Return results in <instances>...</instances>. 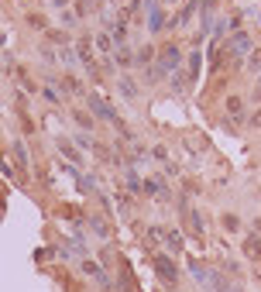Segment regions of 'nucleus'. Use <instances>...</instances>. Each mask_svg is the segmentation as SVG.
<instances>
[{
    "mask_svg": "<svg viewBox=\"0 0 261 292\" xmlns=\"http://www.w3.org/2000/svg\"><path fill=\"white\" fill-rule=\"evenodd\" d=\"M165 244H169L172 251H179V247H182V234H179V230H169V234H165Z\"/></svg>",
    "mask_w": 261,
    "mask_h": 292,
    "instance_id": "8",
    "label": "nucleus"
},
{
    "mask_svg": "<svg viewBox=\"0 0 261 292\" xmlns=\"http://www.w3.org/2000/svg\"><path fill=\"white\" fill-rule=\"evenodd\" d=\"M162 11H158V4H148V28H151V31H158L162 28Z\"/></svg>",
    "mask_w": 261,
    "mask_h": 292,
    "instance_id": "3",
    "label": "nucleus"
},
{
    "mask_svg": "<svg viewBox=\"0 0 261 292\" xmlns=\"http://www.w3.org/2000/svg\"><path fill=\"white\" fill-rule=\"evenodd\" d=\"M145 192H151V196H158V192H162V179H158V176L145 179Z\"/></svg>",
    "mask_w": 261,
    "mask_h": 292,
    "instance_id": "7",
    "label": "nucleus"
},
{
    "mask_svg": "<svg viewBox=\"0 0 261 292\" xmlns=\"http://www.w3.org/2000/svg\"><path fill=\"white\" fill-rule=\"evenodd\" d=\"M155 271H158V279L169 282V285H175V282H179V271H175V265H172L169 255H158V258H155Z\"/></svg>",
    "mask_w": 261,
    "mask_h": 292,
    "instance_id": "2",
    "label": "nucleus"
},
{
    "mask_svg": "<svg viewBox=\"0 0 261 292\" xmlns=\"http://www.w3.org/2000/svg\"><path fill=\"white\" fill-rule=\"evenodd\" d=\"M79 55H83V66L93 69V55H90V38H83L79 42Z\"/></svg>",
    "mask_w": 261,
    "mask_h": 292,
    "instance_id": "5",
    "label": "nucleus"
},
{
    "mask_svg": "<svg viewBox=\"0 0 261 292\" xmlns=\"http://www.w3.org/2000/svg\"><path fill=\"white\" fill-rule=\"evenodd\" d=\"M186 217H189V224H193V234L203 237V220H199V213H196V210H186Z\"/></svg>",
    "mask_w": 261,
    "mask_h": 292,
    "instance_id": "6",
    "label": "nucleus"
},
{
    "mask_svg": "<svg viewBox=\"0 0 261 292\" xmlns=\"http://www.w3.org/2000/svg\"><path fill=\"white\" fill-rule=\"evenodd\" d=\"M93 230H96L100 237H107V224H103V220H93Z\"/></svg>",
    "mask_w": 261,
    "mask_h": 292,
    "instance_id": "17",
    "label": "nucleus"
},
{
    "mask_svg": "<svg viewBox=\"0 0 261 292\" xmlns=\"http://www.w3.org/2000/svg\"><path fill=\"white\" fill-rule=\"evenodd\" d=\"M55 4H66V0H55Z\"/></svg>",
    "mask_w": 261,
    "mask_h": 292,
    "instance_id": "18",
    "label": "nucleus"
},
{
    "mask_svg": "<svg viewBox=\"0 0 261 292\" xmlns=\"http://www.w3.org/2000/svg\"><path fill=\"white\" fill-rule=\"evenodd\" d=\"M189 69H193V76H199V52L189 55Z\"/></svg>",
    "mask_w": 261,
    "mask_h": 292,
    "instance_id": "14",
    "label": "nucleus"
},
{
    "mask_svg": "<svg viewBox=\"0 0 261 292\" xmlns=\"http://www.w3.org/2000/svg\"><path fill=\"white\" fill-rule=\"evenodd\" d=\"M96 45H100L103 52H110V48H114V45H110V38H107V34H100V38H96Z\"/></svg>",
    "mask_w": 261,
    "mask_h": 292,
    "instance_id": "16",
    "label": "nucleus"
},
{
    "mask_svg": "<svg viewBox=\"0 0 261 292\" xmlns=\"http://www.w3.org/2000/svg\"><path fill=\"white\" fill-rule=\"evenodd\" d=\"M244 255H248V258H258L261 255V237L258 234H251L248 241H244Z\"/></svg>",
    "mask_w": 261,
    "mask_h": 292,
    "instance_id": "4",
    "label": "nucleus"
},
{
    "mask_svg": "<svg viewBox=\"0 0 261 292\" xmlns=\"http://www.w3.org/2000/svg\"><path fill=\"white\" fill-rule=\"evenodd\" d=\"M83 271H86V275H103L100 265H93V261H83Z\"/></svg>",
    "mask_w": 261,
    "mask_h": 292,
    "instance_id": "13",
    "label": "nucleus"
},
{
    "mask_svg": "<svg viewBox=\"0 0 261 292\" xmlns=\"http://www.w3.org/2000/svg\"><path fill=\"white\" fill-rule=\"evenodd\" d=\"M14 158H17V165H28V155H24V145H21V141L14 145Z\"/></svg>",
    "mask_w": 261,
    "mask_h": 292,
    "instance_id": "12",
    "label": "nucleus"
},
{
    "mask_svg": "<svg viewBox=\"0 0 261 292\" xmlns=\"http://www.w3.org/2000/svg\"><path fill=\"white\" fill-rule=\"evenodd\" d=\"M216 292H244V289H240V285H230L227 279H220L216 282Z\"/></svg>",
    "mask_w": 261,
    "mask_h": 292,
    "instance_id": "10",
    "label": "nucleus"
},
{
    "mask_svg": "<svg viewBox=\"0 0 261 292\" xmlns=\"http://www.w3.org/2000/svg\"><path fill=\"white\" fill-rule=\"evenodd\" d=\"M121 90H124L127 96H134V83H131V79H121Z\"/></svg>",
    "mask_w": 261,
    "mask_h": 292,
    "instance_id": "15",
    "label": "nucleus"
},
{
    "mask_svg": "<svg viewBox=\"0 0 261 292\" xmlns=\"http://www.w3.org/2000/svg\"><path fill=\"white\" fill-rule=\"evenodd\" d=\"M90 110L96 113L100 121H110V124H117V127L124 131V124H121V117H117V113H114V107H110V103L103 100V96H90Z\"/></svg>",
    "mask_w": 261,
    "mask_h": 292,
    "instance_id": "1",
    "label": "nucleus"
},
{
    "mask_svg": "<svg viewBox=\"0 0 261 292\" xmlns=\"http://www.w3.org/2000/svg\"><path fill=\"white\" fill-rule=\"evenodd\" d=\"M227 110L234 113V117H240V113H244V103H240L237 96H230V100H227Z\"/></svg>",
    "mask_w": 261,
    "mask_h": 292,
    "instance_id": "9",
    "label": "nucleus"
},
{
    "mask_svg": "<svg viewBox=\"0 0 261 292\" xmlns=\"http://www.w3.org/2000/svg\"><path fill=\"white\" fill-rule=\"evenodd\" d=\"M230 45H234V48H237V52H248V34H237V38H234V42H230Z\"/></svg>",
    "mask_w": 261,
    "mask_h": 292,
    "instance_id": "11",
    "label": "nucleus"
}]
</instances>
